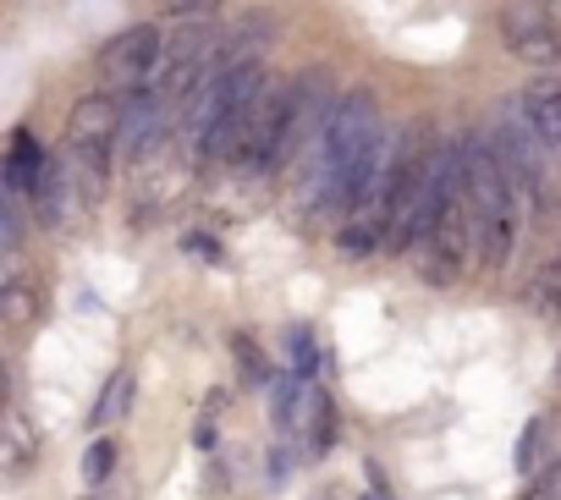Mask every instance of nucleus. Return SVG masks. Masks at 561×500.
Masks as SVG:
<instances>
[{"label": "nucleus", "mask_w": 561, "mask_h": 500, "mask_svg": "<svg viewBox=\"0 0 561 500\" xmlns=\"http://www.w3.org/2000/svg\"><path fill=\"white\" fill-rule=\"evenodd\" d=\"M111 467H116V445H111V440H94V445H89V456H83V478H89V484H100Z\"/></svg>", "instance_id": "14"}, {"label": "nucleus", "mask_w": 561, "mask_h": 500, "mask_svg": "<svg viewBox=\"0 0 561 500\" xmlns=\"http://www.w3.org/2000/svg\"><path fill=\"white\" fill-rule=\"evenodd\" d=\"M0 314H7V325H12V330H28V325L45 314V298H39L28 281H18V276H12L7 287H0Z\"/></svg>", "instance_id": "11"}, {"label": "nucleus", "mask_w": 561, "mask_h": 500, "mask_svg": "<svg viewBox=\"0 0 561 500\" xmlns=\"http://www.w3.org/2000/svg\"><path fill=\"white\" fill-rule=\"evenodd\" d=\"M287 352H293V358H287V363H293V374H298V380H314V369H320V341H314L304 325H293V330H287Z\"/></svg>", "instance_id": "13"}, {"label": "nucleus", "mask_w": 561, "mask_h": 500, "mask_svg": "<svg viewBox=\"0 0 561 500\" xmlns=\"http://www.w3.org/2000/svg\"><path fill=\"white\" fill-rule=\"evenodd\" d=\"M501 39L528 67H545V72L561 67V28L550 23V12L539 0H506L501 7Z\"/></svg>", "instance_id": "5"}, {"label": "nucleus", "mask_w": 561, "mask_h": 500, "mask_svg": "<svg viewBox=\"0 0 561 500\" xmlns=\"http://www.w3.org/2000/svg\"><path fill=\"white\" fill-rule=\"evenodd\" d=\"M462 187H468V214H473V242H479V265L495 276L506 270L512 247H517V182L506 176V165L495 160L490 138L462 132Z\"/></svg>", "instance_id": "2"}, {"label": "nucleus", "mask_w": 561, "mask_h": 500, "mask_svg": "<svg viewBox=\"0 0 561 500\" xmlns=\"http://www.w3.org/2000/svg\"><path fill=\"white\" fill-rule=\"evenodd\" d=\"M528 500H561V467H550V473L528 489Z\"/></svg>", "instance_id": "17"}, {"label": "nucleus", "mask_w": 561, "mask_h": 500, "mask_svg": "<svg viewBox=\"0 0 561 500\" xmlns=\"http://www.w3.org/2000/svg\"><path fill=\"white\" fill-rule=\"evenodd\" d=\"M534 451H539V423H528V429H523V440H517V467H528V462H534Z\"/></svg>", "instance_id": "18"}, {"label": "nucleus", "mask_w": 561, "mask_h": 500, "mask_svg": "<svg viewBox=\"0 0 561 500\" xmlns=\"http://www.w3.org/2000/svg\"><path fill=\"white\" fill-rule=\"evenodd\" d=\"M160 61H165V34L154 23H133L127 34H116L100 50V78L111 89H144V83H154Z\"/></svg>", "instance_id": "4"}, {"label": "nucleus", "mask_w": 561, "mask_h": 500, "mask_svg": "<svg viewBox=\"0 0 561 500\" xmlns=\"http://www.w3.org/2000/svg\"><path fill=\"white\" fill-rule=\"evenodd\" d=\"M133 391H138V385H133V369H116V374L105 380V391H100V407L89 412V423H94V429L116 423V418L133 407Z\"/></svg>", "instance_id": "12"}, {"label": "nucleus", "mask_w": 561, "mask_h": 500, "mask_svg": "<svg viewBox=\"0 0 561 500\" xmlns=\"http://www.w3.org/2000/svg\"><path fill=\"white\" fill-rule=\"evenodd\" d=\"M209 7H220V0H160V12L176 18V23H198Z\"/></svg>", "instance_id": "15"}, {"label": "nucleus", "mask_w": 561, "mask_h": 500, "mask_svg": "<svg viewBox=\"0 0 561 500\" xmlns=\"http://www.w3.org/2000/svg\"><path fill=\"white\" fill-rule=\"evenodd\" d=\"M237 358H242V374H248V380H264V363H259V352H253L248 336H237Z\"/></svg>", "instance_id": "16"}, {"label": "nucleus", "mask_w": 561, "mask_h": 500, "mask_svg": "<svg viewBox=\"0 0 561 500\" xmlns=\"http://www.w3.org/2000/svg\"><path fill=\"white\" fill-rule=\"evenodd\" d=\"M386 182V127H380V105L369 89H347L325 121V132L314 138V187L320 204H342L358 209L380 193Z\"/></svg>", "instance_id": "1"}, {"label": "nucleus", "mask_w": 561, "mask_h": 500, "mask_svg": "<svg viewBox=\"0 0 561 500\" xmlns=\"http://www.w3.org/2000/svg\"><path fill=\"white\" fill-rule=\"evenodd\" d=\"M490 149L495 160L506 165V176L517 182V193H539V154H534V138H528V121L523 127H495L490 132Z\"/></svg>", "instance_id": "6"}, {"label": "nucleus", "mask_w": 561, "mask_h": 500, "mask_svg": "<svg viewBox=\"0 0 561 500\" xmlns=\"http://www.w3.org/2000/svg\"><path fill=\"white\" fill-rule=\"evenodd\" d=\"M34 456H39V440H34L28 418L12 407V412H7V440H0V467H7V473H28Z\"/></svg>", "instance_id": "9"}, {"label": "nucleus", "mask_w": 561, "mask_h": 500, "mask_svg": "<svg viewBox=\"0 0 561 500\" xmlns=\"http://www.w3.org/2000/svg\"><path fill=\"white\" fill-rule=\"evenodd\" d=\"M419 276L424 287H457L462 270H468V254H479V242H473V214H468V187L440 209V220L419 236Z\"/></svg>", "instance_id": "3"}, {"label": "nucleus", "mask_w": 561, "mask_h": 500, "mask_svg": "<svg viewBox=\"0 0 561 500\" xmlns=\"http://www.w3.org/2000/svg\"><path fill=\"white\" fill-rule=\"evenodd\" d=\"M523 303H528L534 319H561V259L534 270V281L523 287Z\"/></svg>", "instance_id": "10"}, {"label": "nucleus", "mask_w": 561, "mask_h": 500, "mask_svg": "<svg viewBox=\"0 0 561 500\" xmlns=\"http://www.w3.org/2000/svg\"><path fill=\"white\" fill-rule=\"evenodd\" d=\"M45 165H50V154L34 143V132H18V138H12V154H7V193H12V198L34 193V182L45 176Z\"/></svg>", "instance_id": "8"}, {"label": "nucleus", "mask_w": 561, "mask_h": 500, "mask_svg": "<svg viewBox=\"0 0 561 500\" xmlns=\"http://www.w3.org/2000/svg\"><path fill=\"white\" fill-rule=\"evenodd\" d=\"M523 121L545 149H561V78H539L523 89Z\"/></svg>", "instance_id": "7"}]
</instances>
